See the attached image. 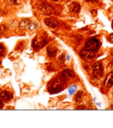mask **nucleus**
Returning a JSON list of instances; mask_svg holds the SVG:
<instances>
[{
  "label": "nucleus",
  "instance_id": "5",
  "mask_svg": "<svg viewBox=\"0 0 113 128\" xmlns=\"http://www.w3.org/2000/svg\"><path fill=\"white\" fill-rule=\"evenodd\" d=\"M91 70H92V76L95 78H99L103 74V66L101 62H95L91 66Z\"/></svg>",
  "mask_w": 113,
  "mask_h": 128
},
{
  "label": "nucleus",
  "instance_id": "19",
  "mask_svg": "<svg viewBox=\"0 0 113 128\" xmlns=\"http://www.w3.org/2000/svg\"><path fill=\"white\" fill-rule=\"evenodd\" d=\"M75 91H76V86H74V84L69 88V94L70 95H73L74 93H75Z\"/></svg>",
  "mask_w": 113,
  "mask_h": 128
},
{
  "label": "nucleus",
  "instance_id": "27",
  "mask_svg": "<svg viewBox=\"0 0 113 128\" xmlns=\"http://www.w3.org/2000/svg\"><path fill=\"white\" fill-rule=\"evenodd\" d=\"M91 12H92V14H94V16H96V14H97V11H96V10H92Z\"/></svg>",
  "mask_w": 113,
  "mask_h": 128
},
{
  "label": "nucleus",
  "instance_id": "17",
  "mask_svg": "<svg viewBox=\"0 0 113 128\" xmlns=\"http://www.w3.org/2000/svg\"><path fill=\"white\" fill-rule=\"evenodd\" d=\"M8 31V24H4V23H1L0 24V36H3Z\"/></svg>",
  "mask_w": 113,
  "mask_h": 128
},
{
  "label": "nucleus",
  "instance_id": "15",
  "mask_svg": "<svg viewBox=\"0 0 113 128\" xmlns=\"http://www.w3.org/2000/svg\"><path fill=\"white\" fill-rule=\"evenodd\" d=\"M5 56H7V47L4 44L0 43V58H4Z\"/></svg>",
  "mask_w": 113,
  "mask_h": 128
},
{
  "label": "nucleus",
  "instance_id": "4",
  "mask_svg": "<svg viewBox=\"0 0 113 128\" xmlns=\"http://www.w3.org/2000/svg\"><path fill=\"white\" fill-rule=\"evenodd\" d=\"M79 57L82 58L84 60H87V62H89V60L91 59H95L96 58V52L94 50H87V49H82V50H79Z\"/></svg>",
  "mask_w": 113,
  "mask_h": 128
},
{
  "label": "nucleus",
  "instance_id": "3",
  "mask_svg": "<svg viewBox=\"0 0 113 128\" xmlns=\"http://www.w3.org/2000/svg\"><path fill=\"white\" fill-rule=\"evenodd\" d=\"M38 10L43 14H47V16H50V14L54 13V10L52 8V6L47 1H41L38 6Z\"/></svg>",
  "mask_w": 113,
  "mask_h": 128
},
{
  "label": "nucleus",
  "instance_id": "6",
  "mask_svg": "<svg viewBox=\"0 0 113 128\" xmlns=\"http://www.w3.org/2000/svg\"><path fill=\"white\" fill-rule=\"evenodd\" d=\"M43 23H45L46 26L48 28H56L59 26V21H58L57 19L54 18H45V20H43Z\"/></svg>",
  "mask_w": 113,
  "mask_h": 128
},
{
  "label": "nucleus",
  "instance_id": "28",
  "mask_svg": "<svg viewBox=\"0 0 113 128\" xmlns=\"http://www.w3.org/2000/svg\"><path fill=\"white\" fill-rule=\"evenodd\" d=\"M110 66H111V67H112V68H113V59H112V62H111V64H110Z\"/></svg>",
  "mask_w": 113,
  "mask_h": 128
},
{
  "label": "nucleus",
  "instance_id": "20",
  "mask_svg": "<svg viewBox=\"0 0 113 128\" xmlns=\"http://www.w3.org/2000/svg\"><path fill=\"white\" fill-rule=\"evenodd\" d=\"M65 57H66V54L65 53H62L59 56V62H65Z\"/></svg>",
  "mask_w": 113,
  "mask_h": 128
},
{
  "label": "nucleus",
  "instance_id": "31",
  "mask_svg": "<svg viewBox=\"0 0 113 128\" xmlns=\"http://www.w3.org/2000/svg\"><path fill=\"white\" fill-rule=\"evenodd\" d=\"M53 1H56V2H58V1H60V0H53Z\"/></svg>",
  "mask_w": 113,
  "mask_h": 128
},
{
  "label": "nucleus",
  "instance_id": "16",
  "mask_svg": "<svg viewBox=\"0 0 113 128\" xmlns=\"http://www.w3.org/2000/svg\"><path fill=\"white\" fill-rule=\"evenodd\" d=\"M32 46H33V48L34 49H39V48H41V44L39 43V40L37 37H35V38L33 40V42H32Z\"/></svg>",
  "mask_w": 113,
  "mask_h": 128
},
{
  "label": "nucleus",
  "instance_id": "10",
  "mask_svg": "<svg viewBox=\"0 0 113 128\" xmlns=\"http://www.w3.org/2000/svg\"><path fill=\"white\" fill-rule=\"evenodd\" d=\"M113 86V71L110 72V74L107 76L106 78V81H104V86L106 88H111V86Z\"/></svg>",
  "mask_w": 113,
  "mask_h": 128
},
{
  "label": "nucleus",
  "instance_id": "21",
  "mask_svg": "<svg viewBox=\"0 0 113 128\" xmlns=\"http://www.w3.org/2000/svg\"><path fill=\"white\" fill-rule=\"evenodd\" d=\"M16 20H13V21H11L10 23H9V25H8V28H14L16 26Z\"/></svg>",
  "mask_w": 113,
  "mask_h": 128
},
{
  "label": "nucleus",
  "instance_id": "1",
  "mask_svg": "<svg viewBox=\"0 0 113 128\" xmlns=\"http://www.w3.org/2000/svg\"><path fill=\"white\" fill-rule=\"evenodd\" d=\"M64 82H65V80L63 79L61 76L59 78H57V79H53L49 83V92L52 93V94L61 92L63 90V84H64Z\"/></svg>",
  "mask_w": 113,
  "mask_h": 128
},
{
  "label": "nucleus",
  "instance_id": "18",
  "mask_svg": "<svg viewBox=\"0 0 113 128\" xmlns=\"http://www.w3.org/2000/svg\"><path fill=\"white\" fill-rule=\"evenodd\" d=\"M8 6H20L22 4V0H5Z\"/></svg>",
  "mask_w": 113,
  "mask_h": 128
},
{
  "label": "nucleus",
  "instance_id": "23",
  "mask_svg": "<svg viewBox=\"0 0 113 128\" xmlns=\"http://www.w3.org/2000/svg\"><path fill=\"white\" fill-rule=\"evenodd\" d=\"M3 106H4V102H3V100H2L1 98H0V110L3 108Z\"/></svg>",
  "mask_w": 113,
  "mask_h": 128
},
{
  "label": "nucleus",
  "instance_id": "30",
  "mask_svg": "<svg viewBox=\"0 0 113 128\" xmlns=\"http://www.w3.org/2000/svg\"><path fill=\"white\" fill-rule=\"evenodd\" d=\"M110 108H111V110H113V105H111V106H110Z\"/></svg>",
  "mask_w": 113,
  "mask_h": 128
},
{
  "label": "nucleus",
  "instance_id": "2",
  "mask_svg": "<svg viewBox=\"0 0 113 128\" xmlns=\"http://www.w3.org/2000/svg\"><path fill=\"white\" fill-rule=\"evenodd\" d=\"M101 45L100 40L98 38H96V37H89L88 40H86L85 43V46H84V48L87 49V50H98Z\"/></svg>",
  "mask_w": 113,
  "mask_h": 128
},
{
  "label": "nucleus",
  "instance_id": "32",
  "mask_svg": "<svg viewBox=\"0 0 113 128\" xmlns=\"http://www.w3.org/2000/svg\"><path fill=\"white\" fill-rule=\"evenodd\" d=\"M112 28H113V21H112Z\"/></svg>",
  "mask_w": 113,
  "mask_h": 128
},
{
  "label": "nucleus",
  "instance_id": "26",
  "mask_svg": "<svg viewBox=\"0 0 113 128\" xmlns=\"http://www.w3.org/2000/svg\"><path fill=\"white\" fill-rule=\"evenodd\" d=\"M86 2H91V4H94V2H97V1H99V0H85Z\"/></svg>",
  "mask_w": 113,
  "mask_h": 128
},
{
  "label": "nucleus",
  "instance_id": "7",
  "mask_svg": "<svg viewBox=\"0 0 113 128\" xmlns=\"http://www.w3.org/2000/svg\"><path fill=\"white\" fill-rule=\"evenodd\" d=\"M0 98L3 100V102H9L13 98V93L9 90H1L0 91Z\"/></svg>",
  "mask_w": 113,
  "mask_h": 128
},
{
  "label": "nucleus",
  "instance_id": "14",
  "mask_svg": "<svg viewBox=\"0 0 113 128\" xmlns=\"http://www.w3.org/2000/svg\"><path fill=\"white\" fill-rule=\"evenodd\" d=\"M84 91H78L76 94H75V102L76 103H80L83 101V98H84Z\"/></svg>",
  "mask_w": 113,
  "mask_h": 128
},
{
  "label": "nucleus",
  "instance_id": "9",
  "mask_svg": "<svg viewBox=\"0 0 113 128\" xmlns=\"http://www.w3.org/2000/svg\"><path fill=\"white\" fill-rule=\"evenodd\" d=\"M70 9H71V12L74 13V14L79 13V11H80V4H79V2H76V1L72 2Z\"/></svg>",
  "mask_w": 113,
  "mask_h": 128
},
{
  "label": "nucleus",
  "instance_id": "11",
  "mask_svg": "<svg viewBox=\"0 0 113 128\" xmlns=\"http://www.w3.org/2000/svg\"><path fill=\"white\" fill-rule=\"evenodd\" d=\"M57 53H58V48L57 47H53V46H51V47H48L47 48V55L50 58H54L57 56Z\"/></svg>",
  "mask_w": 113,
  "mask_h": 128
},
{
  "label": "nucleus",
  "instance_id": "33",
  "mask_svg": "<svg viewBox=\"0 0 113 128\" xmlns=\"http://www.w3.org/2000/svg\"><path fill=\"white\" fill-rule=\"evenodd\" d=\"M0 1H1V0H0Z\"/></svg>",
  "mask_w": 113,
  "mask_h": 128
},
{
  "label": "nucleus",
  "instance_id": "8",
  "mask_svg": "<svg viewBox=\"0 0 113 128\" xmlns=\"http://www.w3.org/2000/svg\"><path fill=\"white\" fill-rule=\"evenodd\" d=\"M61 77L63 78L65 81L68 80V79H71V78H74V72L72 69H70V68H65L64 70L62 71V74H61Z\"/></svg>",
  "mask_w": 113,
  "mask_h": 128
},
{
  "label": "nucleus",
  "instance_id": "24",
  "mask_svg": "<svg viewBox=\"0 0 113 128\" xmlns=\"http://www.w3.org/2000/svg\"><path fill=\"white\" fill-rule=\"evenodd\" d=\"M109 40H110V43H113V33H111L109 35Z\"/></svg>",
  "mask_w": 113,
  "mask_h": 128
},
{
  "label": "nucleus",
  "instance_id": "12",
  "mask_svg": "<svg viewBox=\"0 0 113 128\" xmlns=\"http://www.w3.org/2000/svg\"><path fill=\"white\" fill-rule=\"evenodd\" d=\"M38 28H39V24L37 22H30L28 23V25L26 26L27 31H36Z\"/></svg>",
  "mask_w": 113,
  "mask_h": 128
},
{
  "label": "nucleus",
  "instance_id": "25",
  "mask_svg": "<svg viewBox=\"0 0 113 128\" xmlns=\"http://www.w3.org/2000/svg\"><path fill=\"white\" fill-rule=\"evenodd\" d=\"M76 110H86V106H84V105L77 106V107H76Z\"/></svg>",
  "mask_w": 113,
  "mask_h": 128
},
{
  "label": "nucleus",
  "instance_id": "22",
  "mask_svg": "<svg viewBox=\"0 0 113 128\" xmlns=\"http://www.w3.org/2000/svg\"><path fill=\"white\" fill-rule=\"evenodd\" d=\"M48 42H49V38H47V37H43V38L41 40V43H40V44H41V47H42V46H45Z\"/></svg>",
  "mask_w": 113,
  "mask_h": 128
},
{
  "label": "nucleus",
  "instance_id": "13",
  "mask_svg": "<svg viewBox=\"0 0 113 128\" xmlns=\"http://www.w3.org/2000/svg\"><path fill=\"white\" fill-rule=\"evenodd\" d=\"M30 22L31 21L28 19H22L21 21L19 22V28H20V30H23V28H25L28 25V23H30Z\"/></svg>",
  "mask_w": 113,
  "mask_h": 128
},
{
  "label": "nucleus",
  "instance_id": "29",
  "mask_svg": "<svg viewBox=\"0 0 113 128\" xmlns=\"http://www.w3.org/2000/svg\"><path fill=\"white\" fill-rule=\"evenodd\" d=\"M1 12H2V9H1V7H0V16H1Z\"/></svg>",
  "mask_w": 113,
  "mask_h": 128
}]
</instances>
